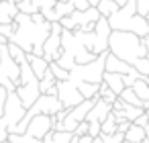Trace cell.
<instances>
[{
    "label": "cell",
    "mask_w": 149,
    "mask_h": 143,
    "mask_svg": "<svg viewBox=\"0 0 149 143\" xmlns=\"http://www.w3.org/2000/svg\"><path fill=\"white\" fill-rule=\"evenodd\" d=\"M88 129H90L88 121H82V123L76 127V131H74V137H84V135H88Z\"/></svg>",
    "instance_id": "obj_30"
},
{
    "label": "cell",
    "mask_w": 149,
    "mask_h": 143,
    "mask_svg": "<svg viewBox=\"0 0 149 143\" xmlns=\"http://www.w3.org/2000/svg\"><path fill=\"white\" fill-rule=\"evenodd\" d=\"M6 143H8V141H6Z\"/></svg>",
    "instance_id": "obj_48"
},
{
    "label": "cell",
    "mask_w": 149,
    "mask_h": 143,
    "mask_svg": "<svg viewBox=\"0 0 149 143\" xmlns=\"http://www.w3.org/2000/svg\"><path fill=\"white\" fill-rule=\"evenodd\" d=\"M55 88H57V98H59V102H61V106H63L65 110H70V108H74V106H78V104L84 102L80 90H78L70 80H65V82H57Z\"/></svg>",
    "instance_id": "obj_10"
},
{
    "label": "cell",
    "mask_w": 149,
    "mask_h": 143,
    "mask_svg": "<svg viewBox=\"0 0 149 143\" xmlns=\"http://www.w3.org/2000/svg\"><path fill=\"white\" fill-rule=\"evenodd\" d=\"M137 4V15L149 21V0H135Z\"/></svg>",
    "instance_id": "obj_29"
},
{
    "label": "cell",
    "mask_w": 149,
    "mask_h": 143,
    "mask_svg": "<svg viewBox=\"0 0 149 143\" xmlns=\"http://www.w3.org/2000/svg\"><path fill=\"white\" fill-rule=\"evenodd\" d=\"M135 125H137V127H141V129H145V131L149 133V114H147V110H145V112L135 121Z\"/></svg>",
    "instance_id": "obj_31"
},
{
    "label": "cell",
    "mask_w": 149,
    "mask_h": 143,
    "mask_svg": "<svg viewBox=\"0 0 149 143\" xmlns=\"http://www.w3.org/2000/svg\"><path fill=\"white\" fill-rule=\"evenodd\" d=\"M25 114H27V108L23 106V102L17 96V92H8L6 104H4V112H2V116H0V143H6L8 135L15 131V127L23 121Z\"/></svg>",
    "instance_id": "obj_4"
},
{
    "label": "cell",
    "mask_w": 149,
    "mask_h": 143,
    "mask_svg": "<svg viewBox=\"0 0 149 143\" xmlns=\"http://www.w3.org/2000/svg\"><path fill=\"white\" fill-rule=\"evenodd\" d=\"M6 49H8L10 57H13V59H15V61H17L19 66L27 61V53H25V51H23V49H21L19 45H15V43H8V45H6Z\"/></svg>",
    "instance_id": "obj_23"
},
{
    "label": "cell",
    "mask_w": 149,
    "mask_h": 143,
    "mask_svg": "<svg viewBox=\"0 0 149 143\" xmlns=\"http://www.w3.org/2000/svg\"><path fill=\"white\" fill-rule=\"evenodd\" d=\"M110 112H112V106H110L108 102H104L102 98H96V104H94L92 110L88 112L86 121H88V123H104Z\"/></svg>",
    "instance_id": "obj_12"
},
{
    "label": "cell",
    "mask_w": 149,
    "mask_h": 143,
    "mask_svg": "<svg viewBox=\"0 0 149 143\" xmlns=\"http://www.w3.org/2000/svg\"><path fill=\"white\" fill-rule=\"evenodd\" d=\"M96 8H98V13H100V17H102V19H110V17L118 10V6L112 2V0H100Z\"/></svg>",
    "instance_id": "obj_21"
},
{
    "label": "cell",
    "mask_w": 149,
    "mask_h": 143,
    "mask_svg": "<svg viewBox=\"0 0 149 143\" xmlns=\"http://www.w3.org/2000/svg\"><path fill=\"white\" fill-rule=\"evenodd\" d=\"M55 63H57L59 68H63L65 72H72V70L76 68V59H74L70 53H65L63 49H61V55L57 57V61H55Z\"/></svg>",
    "instance_id": "obj_24"
},
{
    "label": "cell",
    "mask_w": 149,
    "mask_h": 143,
    "mask_svg": "<svg viewBox=\"0 0 149 143\" xmlns=\"http://www.w3.org/2000/svg\"><path fill=\"white\" fill-rule=\"evenodd\" d=\"M59 55H61V25L51 23V33L43 43V59L47 63H53L57 61Z\"/></svg>",
    "instance_id": "obj_8"
},
{
    "label": "cell",
    "mask_w": 149,
    "mask_h": 143,
    "mask_svg": "<svg viewBox=\"0 0 149 143\" xmlns=\"http://www.w3.org/2000/svg\"><path fill=\"white\" fill-rule=\"evenodd\" d=\"M55 2H57V0H55Z\"/></svg>",
    "instance_id": "obj_47"
},
{
    "label": "cell",
    "mask_w": 149,
    "mask_h": 143,
    "mask_svg": "<svg viewBox=\"0 0 149 143\" xmlns=\"http://www.w3.org/2000/svg\"><path fill=\"white\" fill-rule=\"evenodd\" d=\"M0 2H2V0H0Z\"/></svg>",
    "instance_id": "obj_46"
},
{
    "label": "cell",
    "mask_w": 149,
    "mask_h": 143,
    "mask_svg": "<svg viewBox=\"0 0 149 143\" xmlns=\"http://www.w3.org/2000/svg\"><path fill=\"white\" fill-rule=\"evenodd\" d=\"M123 143H127V141H123Z\"/></svg>",
    "instance_id": "obj_45"
},
{
    "label": "cell",
    "mask_w": 149,
    "mask_h": 143,
    "mask_svg": "<svg viewBox=\"0 0 149 143\" xmlns=\"http://www.w3.org/2000/svg\"><path fill=\"white\" fill-rule=\"evenodd\" d=\"M51 33V23H33L29 15L19 13L13 23V35L8 43L19 45L27 55L33 53L37 57H43V43Z\"/></svg>",
    "instance_id": "obj_1"
},
{
    "label": "cell",
    "mask_w": 149,
    "mask_h": 143,
    "mask_svg": "<svg viewBox=\"0 0 149 143\" xmlns=\"http://www.w3.org/2000/svg\"><path fill=\"white\" fill-rule=\"evenodd\" d=\"M17 96L21 98L23 106L29 110L37 98L41 96V88H39V78L33 74V70L29 68V63H21V84L17 88Z\"/></svg>",
    "instance_id": "obj_6"
},
{
    "label": "cell",
    "mask_w": 149,
    "mask_h": 143,
    "mask_svg": "<svg viewBox=\"0 0 149 143\" xmlns=\"http://www.w3.org/2000/svg\"><path fill=\"white\" fill-rule=\"evenodd\" d=\"M90 125V129H88V135L94 139V137H98L100 135V123H88Z\"/></svg>",
    "instance_id": "obj_32"
},
{
    "label": "cell",
    "mask_w": 149,
    "mask_h": 143,
    "mask_svg": "<svg viewBox=\"0 0 149 143\" xmlns=\"http://www.w3.org/2000/svg\"><path fill=\"white\" fill-rule=\"evenodd\" d=\"M31 21L33 23H45V17L41 13H35V15H31Z\"/></svg>",
    "instance_id": "obj_35"
},
{
    "label": "cell",
    "mask_w": 149,
    "mask_h": 143,
    "mask_svg": "<svg viewBox=\"0 0 149 143\" xmlns=\"http://www.w3.org/2000/svg\"><path fill=\"white\" fill-rule=\"evenodd\" d=\"M116 121H114V116H112V112L106 116V121L104 123H100V133L102 135H106V137H110V135H114L116 133Z\"/></svg>",
    "instance_id": "obj_22"
},
{
    "label": "cell",
    "mask_w": 149,
    "mask_h": 143,
    "mask_svg": "<svg viewBox=\"0 0 149 143\" xmlns=\"http://www.w3.org/2000/svg\"><path fill=\"white\" fill-rule=\"evenodd\" d=\"M141 41H143V45H145V57L149 59V35H147V37H143Z\"/></svg>",
    "instance_id": "obj_36"
},
{
    "label": "cell",
    "mask_w": 149,
    "mask_h": 143,
    "mask_svg": "<svg viewBox=\"0 0 149 143\" xmlns=\"http://www.w3.org/2000/svg\"><path fill=\"white\" fill-rule=\"evenodd\" d=\"M147 114H149V108H147Z\"/></svg>",
    "instance_id": "obj_44"
},
{
    "label": "cell",
    "mask_w": 149,
    "mask_h": 143,
    "mask_svg": "<svg viewBox=\"0 0 149 143\" xmlns=\"http://www.w3.org/2000/svg\"><path fill=\"white\" fill-rule=\"evenodd\" d=\"M92 143H106V135H102V133H100L98 137H94V141H92Z\"/></svg>",
    "instance_id": "obj_38"
},
{
    "label": "cell",
    "mask_w": 149,
    "mask_h": 143,
    "mask_svg": "<svg viewBox=\"0 0 149 143\" xmlns=\"http://www.w3.org/2000/svg\"><path fill=\"white\" fill-rule=\"evenodd\" d=\"M19 15L15 0H2L0 2V25H13Z\"/></svg>",
    "instance_id": "obj_14"
},
{
    "label": "cell",
    "mask_w": 149,
    "mask_h": 143,
    "mask_svg": "<svg viewBox=\"0 0 149 143\" xmlns=\"http://www.w3.org/2000/svg\"><path fill=\"white\" fill-rule=\"evenodd\" d=\"M145 137H147V131L141 129V127H137L135 123H131L129 131L125 133V141H127V143H143Z\"/></svg>",
    "instance_id": "obj_18"
},
{
    "label": "cell",
    "mask_w": 149,
    "mask_h": 143,
    "mask_svg": "<svg viewBox=\"0 0 149 143\" xmlns=\"http://www.w3.org/2000/svg\"><path fill=\"white\" fill-rule=\"evenodd\" d=\"M27 63H29V68L33 70V74L41 80L43 76H45V72L49 70V63L43 59V57H37V55H33V53H29L27 55Z\"/></svg>",
    "instance_id": "obj_15"
},
{
    "label": "cell",
    "mask_w": 149,
    "mask_h": 143,
    "mask_svg": "<svg viewBox=\"0 0 149 143\" xmlns=\"http://www.w3.org/2000/svg\"><path fill=\"white\" fill-rule=\"evenodd\" d=\"M6 141H8V143H41L39 139H33V137H29V135H15V133H10Z\"/></svg>",
    "instance_id": "obj_27"
},
{
    "label": "cell",
    "mask_w": 149,
    "mask_h": 143,
    "mask_svg": "<svg viewBox=\"0 0 149 143\" xmlns=\"http://www.w3.org/2000/svg\"><path fill=\"white\" fill-rule=\"evenodd\" d=\"M143 80H145V82H147V86H149V76H147V78H143Z\"/></svg>",
    "instance_id": "obj_42"
},
{
    "label": "cell",
    "mask_w": 149,
    "mask_h": 143,
    "mask_svg": "<svg viewBox=\"0 0 149 143\" xmlns=\"http://www.w3.org/2000/svg\"><path fill=\"white\" fill-rule=\"evenodd\" d=\"M123 112H125V119H127L129 123H135L145 110H143V108H137V106H131V104H123Z\"/></svg>",
    "instance_id": "obj_25"
},
{
    "label": "cell",
    "mask_w": 149,
    "mask_h": 143,
    "mask_svg": "<svg viewBox=\"0 0 149 143\" xmlns=\"http://www.w3.org/2000/svg\"><path fill=\"white\" fill-rule=\"evenodd\" d=\"M108 51L129 66H135V61L145 57V45H143L141 37H137L133 33H123V31H112L110 33Z\"/></svg>",
    "instance_id": "obj_2"
},
{
    "label": "cell",
    "mask_w": 149,
    "mask_h": 143,
    "mask_svg": "<svg viewBox=\"0 0 149 143\" xmlns=\"http://www.w3.org/2000/svg\"><path fill=\"white\" fill-rule=\"evenodd\" d=\"M49 70H51V74L55 76V80H57V82H65V80L70 78V72H65L63 68H59L55 61H53V63H49Z\"/></svg>",
    "instance_id": "obj_26"
},
{
    "label": "cell",
    "mask_w": 149,
    "mask_h": 143,
    "mask_svg": "<svg viewBox=\"0 0 149 143\" xmlns=\"http://www.w3.org/2000/svg\"><path fill=\"white\" fill-rule=\"evenodd\" d=\"M131 88H133V92L137 94V98L145 104V110H147V108H149V86H147V82H145L143 78H139Z\"/></svg>",
    "instance_id": "obj_17"
},
{
    "label": "cell",
    "mask_w": 149,
    "mask_h": 143,
    "mask_svg": "<svg viewBox=\"0 0 149 143\" xmlns=\"http://www.w3.org/2000/svg\"><path fill=\"white\" fill-rule=\"evenodd\" d=\"M108 21L110 31H123V33H133L137 37H147L149 35V21L137 15V4L135 0L127 2L125 6H120Z\"/></svg>",
    "instance_id": "obj_3"
},
{
    "label": "cell",
    "mask_w": 149,
    "mask_h": 143,
    "mask_svg": "<svg viewBox=\"0 0 149 143\" xmlns=\"http://www.w3.org/2000/svg\"><path fill=\"white\" fill-rule=\"evenodd\" d=\"M21 2H27V0H15V4H21Z\"/></svg>",
    "instance_id": "obj_41"
},
{
    "label": "cell",
    "mask_w": 149,
    "mask_h": 143,
    "mask_svg": "<svg viewBox=\"0 0 149 143\" xmlns=\"http://www.w3.org/2000/svg\"><path fill=\"white\" fill-rule=\"evenodd\" d=\"M53 125H55L53 116L37 114V116H33V119H31V123H29V127H27V133H25V135H29V137H33V139L43 141V137L53 129Z\"/></svg>",
    "instance_id": "obj_11"
},
{
    "label": "cell",
    "mask_w": 149,
    "mask_h": 143,
    "mask_svg": "<svg viewBox=\"0 0 149 143\" xmlns=\"http://www.w3.org/2000/svg\"><path fill=\"white\" fill-rule=\"evenodd\" d=\"M70 143H78V139H76V137H74V139H72V141H70Z\"/></svg>",
    "instance_id": "obj_43"
},
{
    "label": "cell",
    "mask_w": 149,
    "mask_h": 143,
    "mask_svg": "<svg viewBox=\"0 0 149 143\" xmlns=\"http://www.w3.org/2000/svg\"><path fill=\"white\" fill-rule=\"evenodd\" d=\"M112 2H114V4H116V6L120 8V6H125L127 2H131V0H112Z\"/></svg>",
    "instance_id": "obj_39"
},
{
    "label": "cell",
    "mask_w": 149,
    "mask_h": 143,
    "mask_svg": "<svg viewBox=\"0 0 149 143\" xmlns=\"http://www.w3.org/2000/svg\"><path fill=\"white\" fill-rule=\"evenodd\" d=\"M72 4H74V8H76V10H80V13L90 8V4L86 2V0H72Z\"/></svg>",
    "instance_id": "obj_33"
},
{
    "label": "cell",
    "mask_w": 149,
    "mask_h": 143,
    "mask_svg": "<svg viewBox=\"0 0 149 143\" xmlns=\"http://www.w3.org/2000/svg\"><path fill=\"white\" fill-rule=\"evenodd\" d=\"M104 72H110V74H120V76H127V74H131V72H133V66L125 63L123 59L114 57V55H112V53L108 51V55H106V61H104Z\"/></svg>",
    "instance_id": "obj_13"
},
{
    "label": "cell",
    "mask_w": 149,
    "mask_h": 143,
    "mask_svg": "<svg viewBox=\"0 0 149 143\" xmlns=\"http://www.w3.org/2000/svg\"><path fill=\"white\" fill-rule=\"evenodd\" d=\"M21 84V66L10 57L6 45H0V88L6 92H17Z\"/></svg>",
    "instance_id": "obj_7"
},
{
    "label": "cell",
    "mask_w": 149,
    "mask_h": 143,
    "mask_svg": "<svg viewBox=\"0 0 149 143\" xmlns=\"http://www.w3.org/2000/svg\"><path fill=\"white\" fill-rule=\"evenodd\" d=\"M86 2L90 4V8H96V6H98V2H100V0H86Z\"/></svg>",
    "instance_id": "obj_40"
},
{
    "label": "cell",
    "mask_w": 149,
    "mask_h": 143,
    "mask_svg": "<svg viewBox=\"0 0 149 143\" xmlns=\"http://www.w3.org/2000/svg\"><path fill=\"white\" fill-rule=\"evenodd\" d=\"M76 139H78V143H92V141H94V139H92L90 135H84V137H76Z\"/></svg>",
    "instance_id": "obj_37"
},
{
    "label": "cell",
    "mask_w": 149,
    "mask_h": 143,
    "mask_svg": "<svg viewBox=\"0 0 149 143\" xmlns=\"http://www.w3.org/2000/svg\"><path fill=\"white\" fill-rule=\"evenodd\" d=\"M133 68L139 72V76H141V78H147V76H149V59H147V57H143V59L135 61V66H133Z\"/></svg>",
    "instance_id": "obj_28"
},
{
    "label": "cell",
    "mask_w": 149,
    "mask_h": 143,
    "mask_svg": "<svg viewBox=\"0 0 149 143\" xmlns=\"http://www.w3.org/2000/svg\"><path fill=\"white\" fill-rule=\"evenodd\" d=\"M100 13L98 8H88V10H74L70 15V21L74 23V31H82V33H90L94 31V25L100 21Z\"/></svg>",
    "instance_id": "obj_9"
},
{
    "label": "cell",
    "mask_w": 149,
    "mask_h": 143,
    "mask_svg": "<svg viewBox=\"0 0 149 143\" xmlns=\"http://www.w3.org/2000/svg\"><path fill=\"white\" fill-rule=\"evenodd\" d=\"M118 98H120L125 104H131V106H137V108H143V110H145V104L137 98V94L133 92V88H125V90L120 92V96H118Z\"/></svg>",
    "instance_id": "obj_20"
},
{
    "label": "cell",
    "mask_w": 149,
    "mask_h": 143,
    "mask_svg": "<svg viewBox=\"0 0 149 143\" xmlns=\"http://www.w3.org/2000/svg\"><path fill=\"white\" fill-rule=\"evenodd\" d=\"M6 96H8V92H6L4 88H0V116H2V112H4V104H6Z\"/></svg>",
    "instance_id": "obj_34"
},
{
    "label": "cell",
    "mask_w": 149,
    "mask_h": 143,
    "mask_svg": "<svg viewBox=\"0 0 149 143\" xmlns=\"http://www.w3.org/2000/svg\"><path fill=\"white\" fill-rule=\"evenodd\" d=\"M102 82L116 94V96H120V92L125 90V82H123V76L120 74H110V72H104V76H102Z\"/></svg>",
    "instance_id": "obj_16"
},
{
    "label": "cell",
    "mask_w": 149,
    "mask_h": 143,
    "mask_svg": "<svg viewBox=\"0 0 149 143\" xmlns=\"http://www.w3.org/2000/svg\"><path fill=\"white\" fill-rule=\"evenodd\" d=\"M106 55H108V51L102 53V55H98V57H96L94 61H90V63H84V66L76 63V68L70 72V78H68V80H70L72 84H78V82H86V84H102Z\"/></svg>",
    "instance_id": "obj_5"
},
{
    "label": "cell",
    "mask_w": 149,
    "mask_h": 143,
    "mask_svg": "<svg viewBox=\"0 0 149 143\" xmlns=\"http://www.w3.org/2000/svg\"><path fill=\"white\" fill-rule=\"evenodd\" d=\"M74 139V133H65V131H49L41 143H70Z\"/></svg>",
    "instance_id": "obj_19"
}]
</instances>
